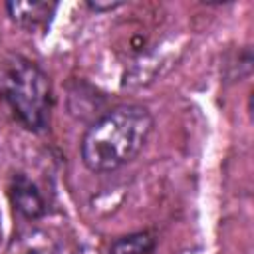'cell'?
I'll return each mask as SVG.
<instances>
[{
    "mask_svg": "<svg viewBox=\"0 0 254 254\" xmlns=\"http://www.w3.org/2000/svg\"><path fill=\"white\" fill-rule=\"evenodd\" d=\"M153 129L151 113L141 105H117L101 115L81 139L83 165L93 173H109L143 149Z\"/></svg>",
    "mask_w": 254,
    "mask_h": 254,
    "instance_id": "cell-1",
    "label": "cell"
},
{
    "mask_svg": "<svg viewBox=\"0 0 254 254\" xmlns=\"http://www.w3.org/2000/svg\"><path fill=\"white\" fill-rule=\"evenodd\" d=\"M14 22L24 28H38L50 22V16L56 10V4L48 2H8L6 4Z\"/></svg>",
    "mask_w": 254,
    "mask_h": 254,
    "instance_id": "cell-4",
    "label": "cell"
},
{
    "mask_svg": "<svg viewBox=\"0 0 254 254\" xmlns=\"http://www.w3.org/2000/svg\"><path fill=\"white\" fill-rule=\"evenodd\" d=\"M157 240L151 232H131L109 246V254H155Z\"/></svg>",
    "mask_w": 254,
    "mask_h": 254,
    "instance_id": "cell-5",
    "label": "cell"
},
{
    "mask_svg": "<svg viewBox=\"0 0 254 254\" xmlns=\"http://www.w3.org/2000/svg\"><path fill=\"white\" fill-rule=\"evenodd\" d=\"M26 254H38V252H26Z\"/></svg>",
    "mask_w": 254,
    "mask_h": 254,
    "instance_id": "cell-7",
    "label": "cell"
},
{
    "mask_svg": "<svg viewBox=\"0 0 254 254\" xmlns=\"http://www.w3.org/2000/svg\"><path fill=\"white\" fill-rule=\"evenodd\" d=\"M10 196H12V204L14 208L28 220L40 218L46 212V204L42 198V192L38 190V187L26 177V175H16L10 187Z\"/></svg>",
    "mask_w": 254,
    "mask_h": 254,
    "instance_id": "cell-3",
    "label": "cell"
},
{
    "mask_svg": "<svg viewBox=\"0 0 254 254\" xmlns=\"http://www.w3.org/2000/svg\"><path fill=\"white\" fill-rule=\"evenodd\" d=\"M0 95L26 129H46L50 115V81L34 62L22 56L0 60Z\"/></svg>",
    "mask_w": 254,
    "mask_h": 254,
    "instance_id": "cell-2",
    "label": "cell"
},
{
    "mask_svg": "<svg viewBox=\"0 0 254 254\" xmlns=\"http://www.w3.org/2000/svg\"><path fill=\"white\" fill-rule=\"evenodd\" d=\"M123 2H99V0H95V2H87V6L91 8V10H95V12H111V10H115V8H119Z\"/></svg>",
    "mask_w": 254,
    "mask_h": 254,
    "instance_id": "cell-6",
    "label": "cell"
}]
</instances>
